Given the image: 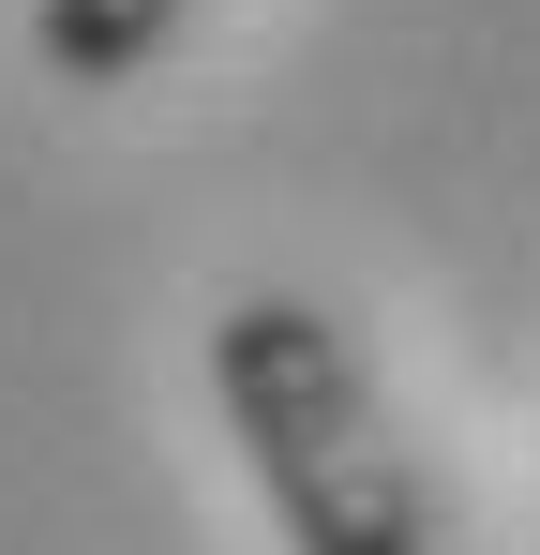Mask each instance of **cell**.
<instances>
[{
  "instance_id": "obj_1",
  "label": "cell",
  "mask_w": 540,
  "mask_h": 555,
  "mask_svg": "<svg viewBox=\"0 0 540 555\" xmlns=\"http://www.w3.org/2000/svg\"><path fill=\"white\" fill-rule=\"evenodd\" d=\"M210 405L256 465L285 555H436L450 511H436V465L406 451L390 390L360 375V346L300 300V285H256L210 315Z\"/></svg>"
},
{
  "instance_id": "obj_2",
  "label": "cell",
  "mask_w": 540,
  "mask_h": 555,
  "mask_svg": "<svg viewBox=\"0 0 540 555\" xmlns=\"http://www.w3.org/2000/svg\"><path fill=\"white\" fill-rule=\"evenodd\" d=\"M180 15H195V0H30V46H46L61 91H136L180 46Z\"/></svg>"
}]
</instances>
